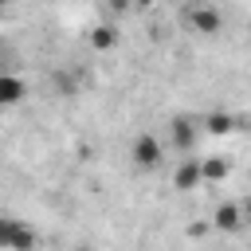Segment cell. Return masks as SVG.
I'll list each match as a JSON object with an SVG mask.
<instances>
[{
  "label": "cell",
  "mask_w": 251,
  "mask_h": 251,
  "mask_svg": "<svg viewBox=\"0 0 251 251\" xmlns=\"http://www.w3.org/2000/svg\"><path fill=\"white\" fill-rule=\"evenodd\" d=\"M129 161H133L141 173L161 169V161H165V145H161V137H157V133H137L133 145H129Z\"/></svg>",
  "instance_id": "obj_1"
},
{
  "label": "cell",
  "mask_w": 251,
  "mask_h": 251,
  "mask_svg": "<svg viewBox=\"0 0 251 251\" xmlns=\"http://www.w3.org/2000/svg\"><path fill=\"white\" fill-rule=\"evenodd\" d=\"M184 24H188L196 35H220V31H224V16H220V8H212V4H192V8L184 12Z\"/></svg>",
  "instance_id": "obj_2"
},
{
  "label": "cell",
  "mask_w": 251,
  "mask_h": 251,
  "mask_svg": "<svg viewBox=\"0 0 251 251\" xmlns=\"http://www.w3.org/2000/svg\"><path fill=\"white\" fill-rule=\"evenodd\" d=\"M231 176L227 157H200V184H224Z\"/></svg>",
  "instance_id": "obj_8"
},
{
  "label": "cell",
  "mask_w": 251,
  "mask_h": 251,
  "mask_svg": "<svg viewBox=\"0 0 251 251\" xmlns=\"http://www.w3.org/2000/svg\"><path fill=\"white\" fill-rule=\"evenodd\" d=\"M239 126H243V118H235V114H227V110H216V114L204 118V129L216 133V137H227V133H235Z\"/></svg>",
  "instance_id": "obj_10"
},
{
  "label": "cell",
  "mask_w": 251,
  "mask_h": 251,
  "mask_svg": "<svg viewBox=\"0 0 251 251\" xmlns=\"http://www.w3.org/2000/svg\"><path fill=\"white\" fill-rule=\"evenodd\" d=\"M118 39H122V31H118V24H114V20L94 24V27H90V35H86V43H90L94 51H114V47H118Z\"/></svg>",
  "instance_id": "obj_5"
},
{
  "label": "cell",
  "mask_w": 251,
  "mask_h": 251,
  "mask_svg": "<svg viewBox=\"0 0 251 251\" xmlns=\"http://www.w3.org/2000/svg\"><path fill=\"white\" fill-rule=\"evenodd\" d=\"M126 8H133L129 0H110V12H126Z\"/></svg>",
  "instance_id": "obj_12"
},
{
  "label": "cell",
  "mask_w": 251,
  "mask_h": 251,
  "mask_svg": "<svg viewBox=\"0 0 251 251\" xmlns=\"http://www.w3.org/2000/svg\"><path fill=\"white\" fill-rule=\"evenodd\" d=\"M4 4H8V0H0V12H4Z\"/></svg>",
  "instance_id": "obj_13"
},
{
  "label": "cell",
  "mask_w": 251,
  "mask_h": 251,
  "mask_svg": "<svg viewBox=\"0 0 251 251\" xmlns=\"http://www.w3.org/2000/svg\"><path fill=\"white\" fill-rule=\"evenodd\" d=\"M212 224L220 227V231H239L243 227V204H220L216 212H212Z\"/></svg>",
  "instance_id": "obj_9"
},
{
  "label": "cell",
  "mask_w": 251,
  "mask_h": 251,
  "mask_svg": "<svg viewBox=\"0 0 251 251\" xmlns=\"http://www.w3.org/2000/svg\"><path fill=\"white\" fill-rule=\"evenodd\" d=\"M35 231H27L20 220H0V247H31Z\"/></svg>",
  "instance_id": "obj_7"
},
{
  "label": "cell",
  "mask_w": 251,
  "mask_h": 251,
  "mask_svg": "<svg viewBox=\"0 0 251 251\" xmlns=\"http://www.w3.org/2000/svg\"><path fill=\"white\" fill-rule=\"evenodd\" d=\"M196 126H200V122H192V118H173L169 129H173V149H176V153H192L196 133H200Z\"/></svg>",
  "instance_id": "obj_6"
},
{
  "label": "cell",
  "mask_w": 251,
  "mask_h": 251,
  "mask_svg": "<svg viewBox=\"0 0 251 251\" xmlns=\"http://www.w3.org/2000/svg\"><path fill=\"white\" fill-rule=\"evenodd\" d=\"M24 98H27V82L0 67V106H20Z\"/></svg>",
  "instance_id": "obj_4"
},
{
  "label": "cell",
  "mask_w": 251,
  "mask_h": 251,
  "mask_svg": "<svg viewBox=\"0 0 251 251\" xmlns=\"http://www.w3.org/2000/svg\"><path fill=\"white\" fill-rule=\"evenodd\" d=\"M129 4H133V8H141V12H149V8H157L161 0H129Z\"/></svg>",
  "instance_id": "obj_11"
},
{
  "label": "cell",
  "mask_w": 251,
  "mask_h": 251,
  "mask_svg": "<svg viewBox=\"0 0 251 251\" xmlns=\"http://www.w3.org/2000/svg\"><path fill=\"white\" fill-rule=\"evenodd\" d=\"M173 188L176 192H192V188H200V157H180L176 161V169H173Z\"/></svg>",
  "instance_id": "obj_3"
}]
</instances>
